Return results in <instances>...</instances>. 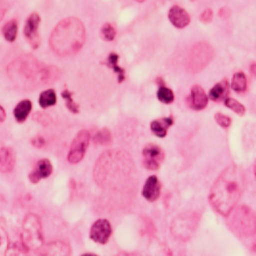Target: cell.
<instances>
[{"label":"cell","instance_id":"40","mask_svg":"<svg viewBox=\"0 0 256 256\" xmlns=\"http://www.w3.org/2000/svg\"><path fill=\"white\" fill-rule=\"evenodd\" d=\"M192 2H195V0H192Z\"/></svg>","mask_w":256,"mask_h":256},{"label":"cell","instance_id":"18","mask_svg":"<svg viewBox=\"0 0 256 256\" xmlns=\"http://www.w3.org/2000/svg\"><path fill=\"white\" fill-rule=\"evenodd\" d=\"M31 111H32V102L29 100H25L20 102L16 106V109L14 111V115L16 120L18 123H23L28 119Z\"/></svg>","mask_w":256,"mask_h":256},{"label":"cell","instance_id":"32","mask_svg":"<svg viewBox=\"0 0 256 256\" xmlns=\"http://www.w3.org/2000/svg\"><path fill=\"white\" fill-rule=\"evenodd\" d=\"M220 16L224 20H228L230 16V8H222L220 10Z\"/></svg>","mask_w":256,"mask_h":256},{"label":"cell","instance_id":"6","mask_svg":"<svg viewBox=\"0 0 256 256\" xmlns=\"http://www.w3.org/2000/svg\"><path fill=\"white\" fill-rule=\"evenodd\" d=\"M197 216L198 214H196V213L192 212L180 214V216L174 220L172 226V230L174 237L182 241H186L188 239H190L198 226Z\"/></svg>","mask_w":256,"mask_h":256},{"label":"cell","instance_id":"24","mask_svg":"<svg viewBox=\"0 0 256 256\" xmlns=\"http://www.w3.org/2000/svg\"><path fill=\"white\" fill-rule=\"evenodd\" d=\"M157 98H158V100L161 102L166 104H172L174 102V92L170 90V88H166L165 85H164V86H160V88L158 90Z\"/></svg>","mask_w":256,"mask_h":256},{"label":"cell","instance_id":"25","mask_svg":"<svg viewBox=\"0 0 256 256\" xmlns=\"http://www.w3.org/2000/svg\"><path fill=\"white\" fill-rule=\"evenodd\" d=\"M224 104L228 106V109L232 110L234 113L240 115V116H244L245 113H246V108L245 106L239 102L238 100H234V98H228L224 100Z\"/></svg>","mask_w":256,"mask_h":256},{"label":"cell","instance_id":"8","mask_svg":"<svg viewBox=\"0 0 256 256\" xmlns=\"http://www.w3.org/2000/svg\"><path fill=\"white\" fill-rule=\"evenodd\" d=\"M144 166L148 170H158L165 160L163 148L158 144H148L142 151Z\"/></svg>","mask_w":256,"mask_h":256},{"label":"cell","instance_id":"26","mask_svg":"<svg viewBox=\"0 0 256 256\" xmlns=\"http://www.w3.org/2000/svg\"><path fill=\"white\" fill-rule=\"evenodd\" d=\"M62 98L65 100V102H66L67 108H68L72 113L78 114V113L80 112L79 106L75 102V100H74V98H73V94H72V92H71L70 90H64V92H62Z\"/></svg>","mask_w":256,"mask_h":256},{"label":"cell","instance_id":"38","mask_svg":"<svg viewBox=\"0 0 256 256\" xmlns=\"http://www.w3.org/2000/svg\"><path fill=\"white\" fill-rule=\"evenodd\" d=\"M119 256H134V255H119Z\"/></svg>","mask_w":256,"mask_h":256},{"label":"cell","instance_id":"31","mask_svg":"<svg viewBox=\"0 0 256 256\" xmlns=\"http://www.w3.org/2000/svg\"><path fill=\"white\" fill-rule=\"evenodd\" d=\"M8 10H10V4L6 2V0H0V22L4 18Z\"/></svg>","mask_w":256,"mask_h":256},{"label":"cell","instance_id":"10","mask_svg":"<svg viewBox=\"0 0 256 256\" xmlns=\"http://www.w3.org/2000/svg\"><path fill=\"white\" fill-rule=\"evenodd\" d=\"M112 234V226L109 220H98L90 230V239L98 244H106Z\"/></svg>","mask_w":256,"mask_h":256},{"label":"cell","instance_id":"37","mask_svg":"<svg viewBox=\"0 0 256 256\" xmlns=\"http://www.w3.org/2000/svg\"><path fill=\"white\" fill-rule=\"evenodd\" d=\"M136 2H144L146 0H136Z\"/></svg>","mask_w":256,"mask_h":256},{"label":"cell","instance_id":"22","mask_svg":"<svg viewBox=\"0 0 256 256\" xmlns=\"http://www.w3.org/2000/svg\"><path fill=\"white\" fill-rule=\"evenodd\" d=\"M56 94L54 90H48L42 92L39 98V104L42 109H48L56 104Z\"/></svg>","mask_w":256,"mask_h":256},{"label":"cell","instance_id":"3","mask_svg":"<svg viewBox=\"0 0 256 256\" xmlns=\"http://www.w3.org/2000/svg\"><path fill=\"white\" fill-rule=\"evenodd\" d=\"M86 40V30L81 20L71 16L58 24L50 36V48L60 56L78 54Z\"/></svg>","mask_w":256,"mask_h":256},{"label":"cell","instance_id":"12","mask_svg":"<svg viewBox=\"0 0 256 256\" xmlns=\"http://www.w3.org/2000/svg\"><path fill=\"white\" fill-rule=\"evenodd\" d=\"M54 172L52 164L48 159H42L37 162L35 169L30 174L29 180L32 184H38L41 180L48 178Z\"/></svg>","mask_w":256,"mask_h":256},{"label":"cell","instance_id":"5","mask_svg":"<svg viewBox=\"0 0 256 256\" xmlns=\"http://www.w3.org/2000/svg\"><path fill=\"white\" fill-rule=\"evenodd\" d=\"M22 240L24 247L28 251H36L41 248L44 237H42L41 222L37 216L29 214L25 218Z\"/></svg>","mask_w":256,"mask_h":256},{"label":"cell","instance_id":"35","mask_svg":"<svg viewBox=\"0 0 256 256\" xmlns=\"http://www.w3.org/2000/svg\"><path fill=\"white\" fill-rule=\"evenodd\" d=\"M251 73L255 75V62L252 64V67H251Z\"/></svg>","mask_w":256,"mask_h":256},{"label":"cell","instance_id":"21","mask_svg":"<svg viewBox=\"0 0 256 256\" xmlns=\"http://www.w3.org/2000/svg\"><path fill=\"white\" fill-rule=\"evenodd\" d=\"M118 60H119V56L113 52L108 56V60H106V66L111 68L117 74L118 82L122 83L125 81V71L118 65Z\"/></svg>","mask_w":256,"mask_h":256},{"label":"cell","instance_id":"23","mask_svg":"<svg viewBox=\"0 0 256 256\" xmlns=\"http://www.w3.org/2000/svg\"><path fill=\"white\" fill-rule=\"evenodd\" d=\"M18 25L16 20H10L8 23H6L2 29L4 36L6 41L8 42H14L18 36Z\"/></svg>","mask_w":256,"mask_h":256},{"label":"cell","instance_id":"39","mask_svg":"<svg viewBox=\"0 0 256 256\" xmlns=\"http://www.w3.org/2000/svg\"><path fill=\"white\" fill-rule=\"evenodd\" d=\"M0 245H2V238H0Z\"/></svg>","mask_w":256,"mask_h":256},{"label":"cell","instance_id":"17","mask_svg":"<svg viewBox=\"0 0 256 256\" xmlns=\"http://www.w3.org/2000/svg\"><path fill=\"white\" fill-rule=\"evenodd\" d=\"M174 121L172 117H166V118H160L157 120H154L151 124V130L152 132L160 138H164L167 136V132L170 127L174 125Z\"/></svg>","mask_w":256,"mask_h":256},{"label":"cell","instance_id":"20","mask_svg":"<svg viewBox=\"0 0 256 256\" xmlns=\"http://www.w3.org/2000/svg\"><path fill=\"white\" fill-rule=\"evenodd\" d=\"M247 77L243 72H238L234 75L232 80V88L237 94H244L247 90Z\"/></svg>","mask_w":256,"mask_h":256},{"label":"cell","instance_id":"30","mask_svg":"<svg viewBox=\"0 0 256 256\" xmlns=\"http://www.w3.org/2000/svg\"><path fill=\"white\" fill-rule=\"evenodd\" d=\"M212 20H213V10L211 8L206 10L200 16V20H201L202 23H204V24L211 23Z\"/></svg>","mask_w":256,"mask_h":256},{"label":"cell","instance_id":"14","mask_svg":"<svg viewBox=\"0 0 256 256\" xmlns=\"http://www.w3.org/2000/svg\"><path fill=\"white\" fill-rule=\"evenodd\" d=\"M161 195V182L156 176L148 178L142 190V196L148 202H155Z\"/></svg>","mask_w":256,"mask_h":256},{"label":"cell","instance_id":"29","mask_svg":"<svg viewBox=\"0 0 256 256\" xmlns=\"http://www.w3.org/2000/svg\"><path fill=\"white\" fill-rule=\"evenodd\" d=\"M216 121L218 122V124L224 128H228L232 125V118H230L228 116H226L224 114L218 113L216 115Z\"/></svg>","mask_w":256,"mask_h":256},{"label":"cell","instance_id":"33","mask_svg":"<svg viewBox=\"0 0 256 256\" xmlns=\"http://www.w3.org/2000/svg\"><path fill=\"white\" fill-rule=\"evenodd\" d=\"M6 111H4L2 106H0V123L4 122L6 120Z\"/></svg>","mask_w":256,"mask_h":256},{"label":"cell","instance_id":"36","mask_svg":"<svg viewBox=\"0 0 256 256\" xmlns=\"http://www.w3.org/2000/svg\"><path fill=\"white\" fill-rule=\"evenodd\" d=\"M82 256H98L96 254H92V253H86V254H83Z\"/></svg>","mask_w":256,"mask_h":256},{"label":"cell","instance_id":"2","mask_svg":"<svg viewBox=\"0 0 256 256\" xmlns=\"http://www.w3.org/2000/svg\"><path fill=\"white\" fill-rule=\"evenodd\" d=\"M246 186L243 170L238 166H230L218 176L210 190L209 201L214 210L226 218L237 206Z\"/></svg>","mask_w":256,"mask_h":256},{"label":"cell","instance_id":"9","mask_svg":"<svg viewBox=\"0 0 256 256\" xmlns=\"http://www.w3.org/2000/svg\"><path fill=\"white\" fill-rule=\"evenodd\" d=\"M41 18L38 14L33 12L27 20L25 28H24V35L30 46L33 50H37L40 46V36L38 33V29L40 26Z\"/></svg>","mask_w":256,"mask_h":256},{"label":"cell","instance_id":"15","mask_svg":"<svg viewBox=\"0 0 256 256\" xmlns=\"http://www.w3.org/2000/svg\"><path fill=\"white\" fill-rule=\"evenodd\" d=\"M16 155L12 148H0V172L10 174L14 169Z\"/></svg>","mask_w":256,"mask_h":256},{"label":"cell","instance_id":"16","mask_svg":"<svg viewBox=\"0 0 256 256\" xmlns=\"http://www.w3.org/2000/svg\"><path fill=\"white\" fill-rule=\"evenodd\" d=\"M230 94V83L226 79L216 84L209 92V98L216 102H220L228 98Z\"/></svg>","mask_w":256,"mask_h":256},{"label":"cell","instance_id":"4","mask_svg":"<svg viewBox=\"0 0 256 256\" xmlns=\"http://www.w3.org/2000/svg\"><path fill=\"white\" fill-rule=\"evenodd\" d=\"M214 48L208 42H199L192 48L188 60V71L190 74H198L202 72L214 58Z\"/></svg>","mask_w":256,"mask_h":256},{"label":"cell","instance_id":"28","mask_svg":"<svg viewBox=\"0 0 256 256\" xmlns=\"http://www.w3.org/2000/svg\"><path fill=\"white\" fill-rule=\"evenodd\" d=\"M94 142L96 144H109L112 142V136L111 132H109V130H102L100 132H98V134L94 138Z\"/></svg>","mask_w":256,"mask_h":256},{"label":"cell","instance_id":"19","mask_svg":"<svg viewBox=\"0 0 256 256\" xmlns=\"http://www.w3.org/2000/svg\"><path fill=\"white\" fill-rule=\"evenodd\" d=\"M41 256H70L69 247L62 242L48 245Z\"/></svg>","mask_w":256,"mask_h":256},{"label":"cell","instance_id":"7","mask_svg":"<svg viewBox=\"0 0 256 256\" xmlns=\"http://www.w3.org/2000/svg\"><path fill=\"white\" fill-rule=\"evenodd\" d=\"M90 142V134L88 130H81L78 132L76 138L73 140L70 152L68 155V161L71 164H77L85 156L88 151V148Z\"/></svg>","mask_w":256,"mask_h":256},{"label":"cell","instance_id":"13","mask_svg":"<svg viewBox=\"0 0 256 256\" xmlns=\"http://www.w3.org/2000/svg\"><path fill=\"white\" fill-rule=\"evenodd\" d=\"M169 20L178 29H184L190 24V16L182 8L174 6L169 10Z\"/></svg>","mask_w":256,"mask_h":256},{"label":"cell","instance_id":"34","mask_svg":"<svg viewBox=\"0 0 256 256\" xmlns=\"http://www.w3.org/2000/svg\"><path fill=\"white\" fill-rule=\"evenodd\" d=\"M156 83L158 84V85H160V86H164V85H165V82H164V80L162 79V78H157L156 79Z\"/></svg>","mask_w":256,"mask_h":256},{"label":"cell","instance_id":"27","mask_svg":"<svg viewBox=\"0 0 256 256\" xmlns=\"http://www.w3.org/2000/svg\"><path fill=\"white\" fill-rule=\"evenodd\" d=\"M100 35L104 40L111 42L116 37V29L110 23H106L102 28Z\"/></svg>","mask_w":256,"mask_h":256},{"label":"cell","instance_id":"11","mask_svg":"<svg viewBox=\"0 0 256 256\" xmlns=\"http://www.w3.org/2000/svg\"><path fill=\"white\" fill-rule=\"evenodd\" d=\"M208 96L205 90L200 85H195L190 90V94L188 96V104L190 109L195 111L204 110L208 104Z\"/></svg>","mask_w":256,"mask_h":256},{"label":"cell","instance_id":"1","mask_svg":"<svg viewBox=\"0 0 256 256\" xmlns=\"http://www.w3.org/2000/svg\"><path fill=\"white\" fill-rule=\"evenodd\" d=\"M62 70L41 62L31 54L20 56L8 67V75L16 88L23 90H36L54 84L62 77Z\"/></svg>","mask_w":256,"mask_h":256}]
</instances>
